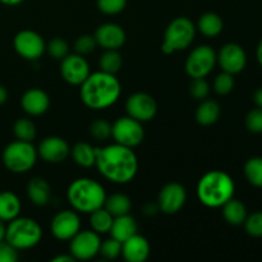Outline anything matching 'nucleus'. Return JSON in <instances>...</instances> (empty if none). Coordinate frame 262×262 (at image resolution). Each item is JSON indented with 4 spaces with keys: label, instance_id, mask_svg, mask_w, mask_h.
I'll return each instance as SVG.
<instances>
[{
    "label": "nucleus",
    "instance_id": "1",
    "mask_svg": "<svg viewBox=\"0 0 262 262\" xmlns=\"http://www.w3.org/2000/svg\"><path fill=\"white\" fill-rule=\"evenodd\" d=\"M97 170L104 178L117 184H125L133 181L137 174L138 160L130 147L114 143L106 147H96Z\"/></svg>",
    "mask_w": 262,
    "mask_h": 262
},
{
    "label": "nucleus",
    "instance_id": "2",
    "mask_svg": "<svg viewBox=\"0 0 262 262\" xmlns=\"http://www.w3.org/2000/svg\"><path fill=\"white\" fill-rule=\"evenodd\" d=\"M120 91L122 86L117 77L100 71L96 73H90L81 84L79 95L82 102L87 107L101 110L114 105L119 99Z\"/></svg>",
    "mask_w": 262,
    "mask_h": 262
},
{
    "label": "nucleus",
    "instance_id": "3",
    "mask_svg": "<svg viewBox=\"0 0 262 262\" xmlns=\"http://www.w3.org/2000/svg\"><path fill=\"white\" fill-rule=\"evenodd\" d=\"M235 186L229 174L211 170L202 176L197 184V197L207 207H222L234 196Z\"/></svg>",
    "mask_w": 262,
    "mask_h": 262
},
{
    "label": "nucleus",
    "instance_id": "4",
    "mask_svg": "<svg viewBox=\"0 0 262 262\" xmlns=\"http://www.w3.org/2000/svg\"><path fill=\"white\" fill-rule=\"evenodd\" d=\"M67 197L76 211L91 214L92 211L104 206L106 193L99 182L90 178H78L68 187Z\"/></svg>",
    "mask_w": 262,
    "mask_h": 262
},
{
    "label": "nucleus",
    "instance_id": "5",
    "mask_svg": "<svg viewBox=\"0 0 262 262\" xmlns=\"http://www.w3.org/2000/svg\"><path fill=\"white\" fill-rule=\"evenodd\" d=\"M42 237V229L37 222L30 217L10 220L5 230V241L17 250H28L37 245Z\"/></svg>",
    "mask_w": 262,
    "mask_h": 262
},
{
    "label": "nucleus",
    "instance_id": "6",
    "mask_svg": "<svg viewBox=\"0 0 262 262\" xmlns=\"http://www.w3.org/2000/svg\"><path fill=\"white\" fill-rule=\"evenodd\" d=\"M194 33L196 27L191 19L186 17L176 18L166 27L161 50L166 55L184 50L193 42Z\"/></svg>",
    "mask_w": 262,
    "mask_h": 262
},
{
    "label": "nucleus",
    "instance_id": "7",
    "mask_svg": "<svg viewBox=\"0 0 262 262\" xmlns=\"http://www.w3.org/2000/svg\"><path fill=\"white\" fill-rule=\"evenodd\" d=\"M37 159V151L31 142L14 141L3 151V163L12 173L22 174L33 168Z\"/></svg>",
    "mask_w": 262,
    "mask_h": 262
},
{
    "label": "nucleus",
    "instance_id": "8",
    "mask_svg": "<svg viewBox=\"0 0 262 262\" xmlns=\"http://www.w3.org/2000/svg\"><path fill=\"white\" fill-rule=\"evenodd\" d=\"M112 137L115 143L125 146V147H136L140 145L145 137L142 123L128 117L119 118L112 124Z\"/></svg>",
    "mask_w": 262,
    "mask_h": 262
},
{
    "label": "nucleus",
    "instance_id": "9",
    "mask_svg": "<svg viewBox=\"0 0 262 262\" xmlns=\"http://www.w3.org/2000/svg\"><path fill=\"white\" fill-rule=\"evenodd\" d=\"M216 63V54L211 46H197L186 60V72L192 78H205Z\"/></svg>",
    "mask_w": 262,
    "mask_h": 262
},
{
    "label": "nucleus",
    "instance_id": "10",
    "mask_svg": "<svg viewBox=\"0 0 262 262\" xmlns=\"http://www.w3.org/2000/svg\"><path fill=\"white\" fill-rule=\"evenodd\" d=\"M100 245H101V241H100L99 234L96 232H94V230L81 232L79 230L71 239L69 250H71V255L76 260L86 261L91 260L99 253Z\"/></svg>",
    "mask_w": 262,
    "mask_h": 262
},
{
    "label": "nucleus",
    "instance_id": "11",
    "mask_svg": "<svg viewBox=\"0 0 262 262\" xmlns=\"http://www.w3.org/2000/svg\"><path fill=\"white\" fill-rule=\"evenodd\" d=\"M14 50L27 60H36L45 51L46 45L43 38L35 31L23 30L14 36Z\"/></svg>",
    "mask_w": 262,
    "mask_h": 262
},
{
    "label": "nucleus",
    "instance_id": "12",
    "mask_svg": "<svg viewBox=\"0 0 262 262\" xmlns=\"http://www.w3.org/2000/svg\"><path fill=\"white\" fill-rule=\"evenodd\" d=\"M125 110L130 118L143 123L154 119L158 112V104L151 95L136 92L127 99Z\"/></svg>",
    "mask_w": 262,
    "mask_h": 262
},
{
    "label": "nucleus",
    "instance_id": "13",
    "mask_svg": "<svg viewBox=\"0 0 262 262\" xmlns=\"http://www.w3.org/2000/svg\"><path fill=\"white\" fill-rule=\"evenodd\" d=\"M60 73L64 81L73 86H81L84 79L90 76V66L79 54H68L61 59Z\"/></svg>",
    "mask_w": 262,
    "mask_h": 262
},
{
    "label": "nucleus",
    "instance_id": "14",
    "mask_svg": "<svg viewBox=\"0 0 262 262\" xmlns=\"http://www.w3.org/2000/svg\"><path fill=\"white\" fill-rule=\"evenodd\" d=\"M186 200V189L182 184L176 183V182L168 183L161 188L160 193H159V210H161L164 214H177L184 206Z\"/></svg>",
    "mask_w": 262,
    "mask_h": 262
},
{
    "label": "nucleus",
    "instance_id": "15",
    "mask_svg": "<svg viewBox=\"0 0 262 262\" xmlns=\"http://www.w3.org/2000/svg\"><path fill=\"white\" fill-rule=\"evenodd\" d=\"M81 229V220L77 212L64 210L51 220V233L56 239L71 241Z\"/></svg>",
    "mask_w": 262,
    "mask_h": 262
},
{
    "label": "nucleus",
    "instance_id": "16",
    "mask_svg": "<svg viewBox=\"0 0 262 262\" xmlns=\"http://www.w3.org/2000/svg\"><path fill=\"white\" fill-rule=\"evenodd\" d=\"M216 60L219 61L223 71L230 74H237L242 72L247 63L245 50L238 43L233 42L227 43L220 49Z\"/></svg>",
    "mask_w": 262,
    "mask_h": 262
},
{
    "label": "nucleus",
    "instance_id": "17",
    "mask_svg": "<svg viewBox=\"0 0 262 262\" xmlns=\"http://www.w3.org/2000/svg\"><path fill=\"white\" fill-rule=\"evenodd\" d=\"M37 154L46 163L58 164L68 158L69 146L67 141L61 137L50 136L41 141Z\"/></svg>",
    "mask_w": 262,
    "mask_h": 262
},
{
    "label": "nucleus",
    "instance_id": "18",
    "mask_svg": "<svg viewBox=\"0 0 262 262\" xmlns=\"http://www.w3.org/2000/svg\"><path fill=\"white\" fill-rule=\"evenodd\" d=\"M94 36L97 45L105 50H118L125 42L124 30L115 23H104L99 26Z\"/></svg>",
    "mask_w": 262,
    "mask_h": 262
},
{
    "label": "nucleus",
    "instance_id": "19",
    "mask_svg": "<svg viewBox=\"0 0 262 262\" xmlns=\"http://www.w3.org/2000/svg\"><path fill=\"white\" fill-rule=\"evenodd\" d=\"M122 255L128 262H145L150 256V243L136 233L122 243Z\"/></svg>",
    "mask_w": 262,
    "mask_h": 262
},
{
    "label": "nucleus",
    "instance_id": "20",
    "mask_svg": "<svg viewBox=\"0 0 262 262\" xmlns=\"http://www.w3.org/2000/svg\"><path fill=\"white\" fill-rule=\"evenodd\" d=\"M22 109L32 117L43 114L50 106V99L45 91L40 89H31L23 94L20 99Z\"/></svg>",
    "mask_w": 262,
    "mask_h": 262
},
{
    "label": "nucleus",
    "instance_id": "21",
    "mask_svg": "<svg viewBox=\"0 0 262 262\" xmlns=\"http://www.w3.org/2000/svg\"><path fill=\"white\" fill-rule=\"evenodd\" d=\"M27 196L36 206H45L51 199L50 184L43 178L35 177L27 184Z\"/></svg>",
    "mask_w": 262,
    "mask_h": 262
},
{
    "label": "nucleus",
    "instance_id": "22",
    "mask_svg": "<svg viewBox=\"0 0 262 262\" xmlns=\"http://www.w3.org/2000/svg\"><path fill=\"white\" fill-rule=\"evenodd\" d=\"M112 237L123 243L137 233V223L129 214L115 216L110 228Z\"/></svg>",
    "mask_w": 262,
    "mask_h": 262
},
{
    "label": "nucleus",
    "instance_id": "23",
    "mask_svg": "<svg viewBox=\"0 0 262 262\" xmlns=\"http://www.w3.org/2000/svg\"><path fill=\"white\" fill-rule=\"evenodd\" d=\"M19 199L10 191L0 192V219L3 222H10L19 216L20 212Z\"/></svg>",
    "mask_w": 262,
    "mask_h": 262
},
{
    "label": "nucleus",
    "instance_id": "24",
    "mask_svg": "<svg viewBox=\"0 0 262 262\" xmlns=\"http://www.w3.org/2000/svg\"><path fill=\"white\" fill-rule=\"evenodd\" d=\"M197 27H199L200 32L206 36V37H215L223 31L224 23H223L222 17L219 14L209 12L200 17Z\"/></svg>",
    "mask_w": 262,
    "mask_h": 262
},
{
    "label": "nucleus",
    "instance_id": "25",
    "mask_svg": "<svg viewBox=\"0 0 262 262\" xmlns=\"http://www.w3.org/2000/svg\"><path fill=\"white\" fill-rule=\"evenodd\" d=\"M222 207L223 215L229 224L241 225L245 223L246 217H247V210L239 200L230 199Z\"/></svg>",
    "mask_w": 262,
    "mask_h": 262
},
{
    "label": "nucleus",
    "instance_id": "26",
    "mask_svg": "<svg viewBox=\"0 0 262 262\" xmlns=\"http://www.w3.org/2000/svg\"><path fill=\"white\" fill-rule=\"evenodd\" d=\"M220 117V106L214 100H204L197 107L196 120L201 125H211Z\"/></svg>",
    "mask_w": 262,
    "mask_h": 262
},
{
    "label": "nucleus",
    "instance_id": "27",
    "mask_svg": "<svg viewBox=\"0 0 262 262\" xmlns=\"http://www.w3.org/2000/svg\"><path fill=\"white\" fill-rule=\"evenodd\" d=\"M72 158L77 165L82 168H90L95 165L96 161V147H92L90 143L79 142L72 148Z\"/></svg>",
    "mask_w": 262,
    "mask_h": 262
},
{
    "label": "nucleus",
    "instance_id": "28",
    "mask_svg": "<svg viewBox=\"0 0 262 262\" xmlns=\"http://www.w3.org/2000/svg\"><path fill=\"white\" fill-rule=\"evenodd\" d=\"M104 207L115 217L129 214L130 209H132V202L127 194L114 193L105 199Z\"/></svg>",
    "mask_w": 262,
    "mask_h": 262
},
{
    "label": "nucleus",
    "instance_id": "29",
    "mask_svg": "<svg viewBox=\"0 0 262 262\" xmlns=\"http://www.w3.org/2000/svg\"><path fill=\"white\" fill-rule=\"evenodd\" d=\"M113 220H114V216L105 207L104 209L100 207V209L95 210V211L91 212V216H90L92 230L96 232L97 234H104V233L110 232Z\"/></svg>",
    "mask_w": 262,
    "mask_h": 262
},
{
    "label": "nucleus",
    "instance_id": "30",
    "mask_svg": "<svg viewBox=\"0 0 262 262\" xmlns=\"http://www.w3.org/2000/svg\"><path fill=\"white\" fill-rule=\"evenodd\" d=\"M100 69L105 73L117 74L120 71L123 64L122 55L118 53V50H106L100 58Z\"/></svg>",
    "mask_w": 262,
    "mask_h": 262
},
{
    "label": "nucleus",
    "instance_id": "31",
    "mask_svg": "<svg viewBox=\"0 0 262 262\" xmlns=\"http://www.w3.org/2000/svg\"><path fill=\"white\" fill-rule=\"evenodd\" d=\"M13 132L17 140L26 141V142H32L36 137V127L30 119L27 118H20L15 120L13 125Z\"/></svg>",
    "mask_w": 262,
    "mask_h": 262
},
{
    "label": "nucleus",
    "instance_id": "32",
    "mask_svg": "<svg viewBox=\"0 0 262 262\" xmlns=\"http://www.w3.org/2000/svg\"><path fill=\"white\" fill-rule=\"evenodd\" d=\"M245 176L252 186L262 187V158H252L246 163Z\"/></svg>",
    "mask_w": 262,
    "mask_h": 262
},
{
    "label": "nucleus",
    "instance_id": "33",
    "mask_svg": "<svg viewBox=\"0 0 262 262\" xmlns=\"http://www.w3.org/2000/svg\"><path fill=\"white\" fill-rule=\"evenodd\" d=\"M99 253H101L102 257L106 260H115L122 253V243L112 237L110 239L101 242Z\"/></svg>",
    "mask_w": 262,
    "mask_h": 262
},
{
    "label": "nucleus",
    "instance_id": "34",
    "mask_svg": "<svg viewBox=\"0 0 262 262\" xmlns=\"http://www.w3.org/2000/svg\"><path fill=\"white\" fill-rule=\"evenodd\" d=\"M90 133L96 140L105 141L112 136V124L104 119H97L90 125Z\"/></svg>",
    "mask_w": 262,
    "mask_h": 262
},
{
    "label": "nucleus",
    "instance_id": "35",
    "mask_svg": "<svg viewBox=\"0 0 262 262\" xmlns=\"http://www.w3.org/2000/svg\"><path fill=\"white\" fill-rule=\"evenodd\" d=\"M48 51L51 58L56 59V60H61L69 54V46L63 38L55 37L49 42Z\"/></svg>",
    "mask_w": 262,
    "mask_h": 262
},
{
    "label": "nucleus",
    "instance_id": "36",
    "mask_svg": "<svg viewBox=\"0 0 262 262\" xmlns=\"http://www.w3.org/2000/svg\"><path fill=\"white\" fill-rule=\"evenodd\" d=\"M97 42L95 36L91 35H82L74 42V50L79 55H86V54L92 53L96 49Z\"/></svg>",
    "mask_w": 262,
    "mask_h": 262
},
{
    "label": "nucleus",
    "instance_id": "37",
    "mask_svg": "<svg viewBox=\"0 0 262 262\" xmlns=\"http://www.w3.org/2000/svg\"><path fill=\"white\" fill-rule=\"evenodd\" d=\"M234 87V78H233V74L227 73V72H223L222 74L215 78L214 82V90L216 91V94L219 95H228Z\"/></svg>",
    "mask_w": 262,
    "mask_h": 262
},
{
    "label": "nucleus",
    "instance_id": "38",
    "mask_svg": "<svg viewBox=\"0 0 262 262\" xmlns=\"http://www.w3.org/2000/svg\"><path fill=\"white\" fill-rule=\"evenodd\" d=\"M127 7V0H97V8L109 15L118 14Z\"/></svg>",
    "mask_w": 262,
    "mask_h": 262
},
{
    "label": "nucleus",
    "instance_id": "39",
    "mask_svg": "<svg viewBox=\"0 0 262 262\" xmlns=\"http://www.w3.org/2000/svg\"><path fill=\"white\" fill-rule=\"evenodd\" d=\"M246 232L252 237H262V212H255L246 217L245 220Z\"/></svg>",
    "mask_w": 262,
    "mask_h": 262
},
{
    "label": "nucleus",
    "instance_id": "40",
    "mask_svg": "<svg viewBox=\"0 0 262 262\" xmlns=\"http://www.w3.org/2000/svg\"><path fill=\"white\" fill-rule=\"evenodd\" d=\"M246 127L250 132L262 133V107L253 109L246 117Z\"/></svg>",
    "mask_w": 262,
    "mask_h": 262
},
{
    "label": "nucleus",
    "instance_id": "41",
    "mask_svg": "<svg viewBox=\"0 0 262 262\" xmlns=\"http://www.w3.org/2000/svg\"><path fill=\"white\" fill-rule=\"evenodd\" d=\"M189 92L196 100H205L210 92L209 83L204 78H193L189 86Z\"/></svg>",
    "mask_w": 262,
    "mask_h": 262
},
{
    "label": "nucleus",
    "instance_id": "42",
    "mask_svg": "<svg viewBox=\"0 0 262 262\" xmlns=\"http://www.w3.org/2000/svg\"><path fill=\"white\" fill-rule=\"evenodd\" d=\"M17 248L13 247L7 241L0 242V262H15L18 260Z\"/></svg>",
    "mask_w": 262,
    "mask_h": 262
},
{
    "label": "nucleus",
    "instance_id": "43",
    "mask_svg": "<svg viewBox=\"0 0 262 262\" xmlns=\"http://www.w3.org/2000/svg\"><path fill=\"white\" fill-rule=\"evenodd\" d=\"M53 262H74L76 261V258L73 257L72 255H60V256H56V257H54Z\"/></svg>",
    "mask_w": 262,
    "mask_h": 262
},
{
    "label": "nucleus",
    "instance_id": "44",
    "mask_svg": "<svg viewBox=\"0 0 262 262\" xmlns=\"http://www.w3.org/2000/svg\"><path fill=\"white\" fill-rule=\"evenodd\" d=\"M7 100H8V91H7V89H5L4 86H2V84H0V105L4 104V102L7 101Z\"/></svg>",
    "mask_w": 262,
    "mask_h": 262
},
{
    "label": "nucleus",
    "instance_id": "45",
    "mask_svg": "<svg viewBox=\"0 0 262 262\" xmlns=\"http://www.w3.org/2000/svg\"><path fill=\"white\" fill-rule=\"evenodd\" d=\"M253 99H255L256 105H257L258 107H262V89H258L257 91L255 92V96H253Z\"/></svg>",
    "mask_w": 262,
    "mask_h": 262
},
{
    "label": "nucleus",
    "instance_id": "46",
    "mask_svg": "<svg viewBox=\"0 0 262 262\" xmlns=\"http://www.w3.org/2000/svg\"><path fill=\"white\" fill-rule=\"evenodd\" d=\"M4 223L5 222H3V220L0 219V242L5 239V230H7V227H5Z\"/></svg>",
    "mask_w": 262,
    "mask_h": 262
},
{
    "label": "nucleus",
    "instance_id": "47",
    "mask_svg": "<svg viewBox=\"0 0 262 262\" xmlns=\"http://www.w3.org/2000/svg\"><path fill=\"white\" fill-rule=\"evenodd\" d=\"M23 0H0V3L4 5H9V7H13V5H18L20 4Z\"/></svg>",
    "mask_w": 262,
    "mask_h": 262
},
{
    "label": "nucleus",
    "instance_id": "48",
    "mask_svg": "<svg viewBox=\"0 0 262 262\" xmlns=\"http://www.w3.org/2000/svg\"><path fill=\"white\" fill-rule=\"evenodd\" d=\"M257 60H258V63L262 66V40H261V42L258 43V48H257Z\"/></svg>",
    "mask_w": 262,
    "mask_h": 262
}]
</instances>
